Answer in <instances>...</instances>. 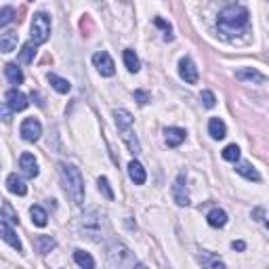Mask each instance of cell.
I'll list each match as a JSON object with an SVG mask.
<instances>
[{"instance_id":"cell-1","label":"cell","mask_w":269,"mask_h":269,"mask_svg":"<svg viewBox=\"0 0 269 269\" xmlns=\"http://www.w3.org/2000/svg\"><path fill=\"white\" fill-rule=\"evenodd\" d=\"M248 8L242 4H229L225 6L221 13H219L217 19V25L219 29L225 34V36H232V34H240L246 29L248 25Z\"/></svg>"},{"instance_id":"cell-2","label":"cell","mask_w":269,"mask_h":269,"mask_svg":"<svg viewBox=\"0 0 269 269\" xmlns=\"http://www.w3.org/2000/svg\"><path fill=\"white\" fill-rule=\"evenodd\" d=\"M59 177L65 194L72 198V202L80 206L84 202V179L76 166L72 164H59Z\"/></svg>"},{"instance_id":"cell-3","label":"cell","mask_w":269,"mask_h":269,"mask_svg":"<svg viewBox=\"0 0 269 269\" xmlns=\"http://www.w3.org/2000/svg\"><path fill=\"white\" fill-rule=\"evenodd\" d=\"M107 265L118 267V269H126V267H137L141 263L137 261V257L131 253L128 246H124L120 242H114L107 246Z\"/></svg>"},{"instance_id":"cell-4","label":"cell","mask_w":269,"mask_h":269,"mask_svg":"<svg viewBox=\"0 0 269 269\" xmlns=\"http://www.w3.org/2000/svg\"><path fill=\"white\" fill-rule=\"evenodd\" d=\"M101 227H103V215H99L95 208L86 211L80 217V234L86 236L88 240H93V242L101 240Z\"/></svg>"},{"instance_id":"cell-5","label":"cell","mask_w":269,"mask_h":269,"mask_svg":"<svg viewBox=\"0 0 269 269\" xmlns=\"http://www.w3.org/2000/svg\"><path fill=\"white\" fill-rule=\"evenodd\" d=\"M51 38V19L46 13H36L32 19V40L36 44H44Z\"/></svg>"},{"instance_id":"cell-6","label":"cell","mask_w":269,"mask_h":269,"mask_svg":"<svg viewBox=\"0 0 269 269\" xmlns=\"http://www.w3.org/2000/svg\"><path fill=\"white\" fill-rule=\"evenodd\" d=\"M93 63H95L97 72L101 76H114L116 74V63H114V59L109 57L107 51H97L93 55Z\"/></svg>"},{"instance_id":"cell-7","label":"cell","mask_w":269,"mask_h":269,"mask_svg":"<svg viewBox=\"0 0 269 269\" xmlns=\"http://www.w3.org/2000/svg\"><path fill=\"white\" fill-rule=\"evenodd\" d=\"M19 133H21V137L25 139V141L34 143L40 139L42 135V124L36 120V118H25V120L21 122V128H19Z\"/></svg>"},{"instance_id":"cell-8","label":"cell","mask_w":269,"mask_h":269,"mask_svg":"<svg viewBox=\"0 0 269 269\" xmlns=\"http://www.w3.org/2000/svg\"><path fill=\"white\" fill-rule=\"evenodd\" d=\"M179 76H181L187 84H198V78H200L198 76V67L189 57H183L181 61H179Z\"/></svg>"},{"instance_id":"cell-9","label":"cell","mask_w":269,"mask_h":269,"mask_svg":"<svg viewBox=\"0 0 269 269\" xmlns=\"http://www.w3.org/2000/svg\"><path fill=\"white\" fill-rule=\"evenodd\" d=\"M4 103L13 109V112H23V109L27 107V97L17 91V88H11V91L4 93Z\"/></svg>"},{"instance_id":"cell-10","label":"cell","mask_w":269,"mask_h":269,"mask_svg":"<svg viewBox=\"0 0 269 269\" xmlns=\"http://www.w3.org/2000/svg\"><path fill=\"white\" fill-rule=\"evenodd\" d=\"M19 168H21V173L25 179H36L38 173H40V168H38V162L36 158L32 154H21V158H19Z\"/></svg>"},{"instance_id":"cell-11","label":"cell","mask_w":269,"mask_h":269,"mask_svg":"<svg viewBox=\"0 0 269 269\" xmlns=\"http://www.w3.org/2000/svg\"><path fill=\"white\" fill-rule=\"evenodd\" d=\"M0 234H2V240H4L6 244H11L15 251H19V253L23 251V246H21V242H19L15 229L11 227V221H6V219H0Z\"/></svg>"},{"instance_id":"cell-12","label":"cell","mask_w":269,"mask_h":269,"mask_svg":"<svg viewBox=\"0 0 269 269\" xmlns=\"http://www.w3.org/2000/svg\"><path fill=\"white\" fill-rule=\"evenodd\" d=\"M173 198L179 206H187L189 204V196H187V189H185V175H179L175 179V185H173Z\"/></svg>"},{"instance_id":"cell-13","label":"cell","mask_w":269,"mask_h":269,"mask_svg":"<svg viewBox=\"0 0 269 269\" xmlns=\"http://www.w3.org/2000/svg\"><path fill=\"white\" fill-rule=\"evenodd\" d=\"M236 78H238V80H242V82H253V84H263V82L267 80V78H265L261 72H257V69H253V67H242V69H238Z\"/></svg>"},{"instance_id":"cell-14","label":"cell","mask_w":269,"mask_h":269,"mask_svg":"<svg viewBox=\"0 0 269 269\" xmlns=\"http://www.w3.org/2000/svg\"><path fill=\"white\" fill-rule=\"evenodd\" d=\"M185 128H179V126H171V128H166L164 131V139H166V145L168 147H179L183 141H185Z\"/></svg>"},{"instance_id":"cell-15","label":"cell","mask_w":269,"mask_h":269,"mask_svg":"<svg viewBox=\"0 0 269 269\" xmlns=\"http://www.w3.org/2000/svg\"><path fill=\"white\" fill-rule=\"evenodd\" d=\"M128 177H131V181H133L135 185H143V183H145L147 175H145L143 164L139 162V160H131V164H128Z\"/></svg>"},{"instance_id":"cell-16","label":"cell","mask_w":269,"mask_h":269,"mask_svg":"<svg viewBox=\"0 0 269 269\" xmlns=\"http://www.w3.org/2000/svg\"><path fill=\"white\" fill-rule=\"evenodd\" d=\"M114 118H116V126H118V131H126V128H131L133 122H135V118L133 114L128 112V109H116L114 112Z\"/></svg>"},{"instance_id":"cell-17","label":"cell","mask_w":269,"mask_h":269,"mask_svg":"<svg viewBox=\"0 0 269 269\" xmlns=\"http://www.w3.org/2000/svg\"><path fill=\"white\" fill-rule=\"evenodd\" d=\"M6 189H8L11 194H17V196H25V192H27L23 179L17 177L15 173H11V175L6 177Z\"/></svg>"},{"instance_id":"cell-18","label":"cell","mask_w":269,"mask_h":269,"mask_svg":"<svg viewBox=\"0 0 269 269\" xmlns=\"http://www.w3.org/2000/svg\"><path fill=\"white\" fill-rule=\"evenodd\" d=\"M17 32H13V29H4L2 36H0V51L2 53H11L13 48L17 46Z\"/></svg>"},{"instance_id":"cell-19","label":"cell","mask_w":269,"mask_h":269,"mask_svg":"<svg viewBox=\"0 0 269 269\" xmlns=\"http://www.w3.org/2000/svg\"><path fill=\"white\" fill-rule=\"evenodd\" d=\"M208 133H211L213 139L221 141V139H225V135H227V126L221 118H211V122H208Z\"/></svg>"},{"instance_id":"cell-20","label":"cell","mask_w":269,"mask_h":269,"mask_svg":"<svg viewBox=\"0 0 269 269\" xmlns=\"http://www.w3.org/2000/svg\"><path fill=\"white\" fill-rule=\"evenodd\" d=\"M206 221L211 227H225L227 225V213L223 211V208H213V211L206 215Z\"/></svg>"},{"instance_id":"cell-21","label":"cell","mask_w":269,"mask_h":269,"mask_svg":"<svg viewBox=\"0 0 269 269\" xmlns=\"http://www.w3.org/2000/svg\"><path fill=\"white\" fill-rule=\"evenodd\" d=\"M236 173L242 175L244 179H248V181H261V175H259L257 168L251 166L248 162H236Z\"/></svg>"},{"instance_id":"cell-22","label":"cell","mask_w":269,"mask_h":269,"mask_svg":"<svg viewBox=\"0 0 269 269\" xmlns=\"http://www.w3.org/2000/svg\"><path fill=\"white\" fill-rule=\"evenodd\" d=\"M4 76H6V80L11 82V84H15V86H19L23 82V72H21V67H17L15 63H6L4 65Z\"/></svg>"},{"instance_id":"cell-23","label":"cell","mask_w":269,"mask_h":269,"mask_svg":"<svg viewBox=\"0 0 269 269\" xmlns=\"http://www.w3.org/2000/svg\"><path fill=\"white\" fill-rule=\"evenodd\" d=\"M124 65H126V69L131 74H137L139 69H141V61H139V57H137V53L133 51V48H126L124 51Z\"/></svg>"},{"instance_id":"cell-24","label":"cell","mask_w":269,"mask_h":269,"mask_svg":"<svg viewBox=\"0 0 269 269\" xmlns=\"http://www.w3.org/2000/svg\"><path fill=\"white\" fill-rule=\"evenodd\" d=\"M34 244H36V251L40 253V255H48V253H51L53 248L57 246V242L53 240L51 236H38Z\"/></svg>"},{"instance_id":"cell-25","label":"cell","mask_w":269,"mask_h":269,"mask_svg":"<svg viewBox=\"0 0 269 269\" xmlns=\"http://www.w3.org/2000/svg\"><path fill=\"white\" fill-rule=\"evenodd\" d=\"M36 48H38V44L34 40L25 42L23 48H21V53H19V61H21V63H32L34 61V55H36Z\"/></svg>"},{"instance_id":"cell-26","label":"cell","mask_w":269,"mask_h":269,"mask_svg":"<svg viewBox=\"0 0 269 269\" xmlns=\"http://www.w3.org/2000/svg\"><path fill=\"white\" fill-rule=\"evenodd\" d=\"M29 217H32V223L38 225V227H44L46 221H48V215L42 206H32L29 208Z\"/></svg>"},{"instance_id":"cell-27","label":"cell","mask_w":269,"mask_h":269,"mask_svg":"<svg viewBox=\"0 0 269 269\" xmlns=\"http://www.w3.org/2000/svg\"><path fill=\"white\" fill-rule=\"evenodd\" d=\"M48 82H51V86L55 88L57 93H61V95L69 93V88H72V84H69L65 78H59L57 74H48Z\"/></svg>"},{"instance_id":"cell-28","label":"cell","mask_w":269,"mask_h":269,"mask_svg":"<svg viewBox=\"0 0 269 269\" xmlns=\"http://www.w3.org/2000/svg\"><path fill=\"white\" fill-rule=\"evenodd\" d=\"M74 261H76V265H80V267H84V269H93L95 267V259L88 255V253H84V251H74Z\"/></svg>"},{"instance_id":"cell-29","label":"cell","mask_w":269,"mask_h":269,"mask_svg":"<svg viewBox=\"0 0 269 269\" xmlns=\"http://www.w3.org/2000/svg\"><path fill=\"white\" fill-rule=\"evenodd\" d=\"M122 139H124V143H126V147H128V152H131V154H139V152H141V145H139L137 137H135V133L131 131V128L122 131Z\"/></svg>"},{"instance_id":"cell-30","label":"cell","mask_w":269,"mask_h":269,"mask_svg":"<svg viewBox=\"0 0 269 269\" xmlns=\"http://www.w3.org/2000/svg\"><path fill=\"white\" fill-rule=\"evenodd\" d=\"M198 261H200L202 265H208V267H225V263L221 261V259L213 257L211 253H206V251H202V255L198 257Z\"/></svg>"},{"instance_id":"cell-31","label":"cell","mask_w":269,"mask_h":269,"mask_svg":"<svg viewBox=\"0 0 269 269\" xmlns=\"http://www.w3.org/2000/svg\"><path fill=\"white\" fill-rule=\"evenodd\" d=\"M223 160H227V162H238V160H240V147H238L236 143L234 145H227L225 149H223Z\"/></svg>"},{"instance_id":"cell-32","label":"cell","mask_w":269,"mask_h":269,"mask_svg":"<svg viewBox=\"0 0 269 269\" xmlns=\"http://www.w3.org/2000/svg\"><path fill=\"white\" fill-rule=\"evenodd\" d=\"M15 15H17V13H15L13 6H4L2 11H0V27H6V25L15 19Z\"/></svg>"},{"instance_id":"cell-33","label":"cell","mask_w":269,"mask_h":269,"mask_svg":"<svg viewBox=\"0 0 269 269\" xmlns=\"http://www.w3.org/2000/svg\"><path fill=\"white\" fill-rule=\"evenodd\" d=\"M0 219H6V221H11V223L19 225V217H17V213L13 211L8 202H2V215H0Z\"/></svg>"},{"instance_id":"cell-34","label":"cell","mask_w":269,"mask_h":269,"mask_svg":"<svg viewBox=\"0 0 269 269\" xmlns=\"http://www.w3.org/2000/svg\"><path fill=\"white\" fill-rule=\"evenodd\" d=\"M97 185H99V192H101L107 200H114V192H112V187H109V181L105 177H99V181H97Z\"/></svg>"},{"instance_id":"cell-35","label":"cell","mask_w":269,"mask_h":269,"mask_svg":"<svg viewBox=\"0 0 269 269\" xmlns=\"http://www.w3.org/2000/svg\"><path fill=\"white\" fill-rule=\"evenodd\" d=\"M200 99H202L204 107H208V109L217 105V97H215V93H213V91H202V93H200Z\"/></svg>"},{"instance_id":"cell-36","label":"cell","mask_w":269,"mask_h":269,"mask_svg":"<svg viewBox=\"0 0 269 269\" xmlns=\"http://www.w3.org/2000/svg\"><path fill=\"white\" fill-rule=\"evenodd\" d=\"M154 23H156L158 27H162V29H164V38H166V40H173V34H171V23H166L162 17H156V19H154Z\"/></svg>"},{"instance_id":"cell-37","label":"cell","mask_w":269,"mask_h":269,"mask_svg":"<svg viewBox=\"0 0 269 269\" xmlns=\"http://www.w3.org/2000/svg\"><path fill=\"white\" fill-rule=\"evenodd\" d=\"M133 97H135V101H139L141 105L149 103V93H145V91H135V93H133Z\"/></svg>"},{"instance_id":"cell-38","label":"cell","mask_w":269,"mask_h":269,"mask_svg":"<svg viewBox=\"0 0 269 269\" xmlns=\"http://www.w3.org/2000/svg\"><path fill=\"white\" fill-rule=\"evenodd\" d=\"M11 112H13V109L4 103V105H2V120H4V122H11Z\"/></svg>"},{"instance_id":"cell-39","label":"cell","mask_w":269,"mask_h":269,"mask_svg":"<svg viewBox=\"0 0 269 269\" xmlns=\"http://www.w3.org/2000/svg\"><path fill=\"white\" fill-rule=\"evenodd\" d=\"M232 248H234V251H246V244L242 242V240H238V242H232Z\"/></svg>"},{"instance_id":"cell-40","label":"cell","mask_w":269,"mask_h":269,"mask_svg":"<svg viewBox=\"0 0 269 269\" xmlns=\"http://www.w3.org/2000/svg\"><path fill=\"white\" fill-rule=\"evenodd\" d=\"M120 2H122V4H128V2H131V0H120Z\"/></svg>"}]
</instances>
